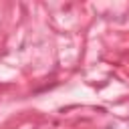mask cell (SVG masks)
Returning <instances> with one entry per match:
<instances>
[]
</instances>
